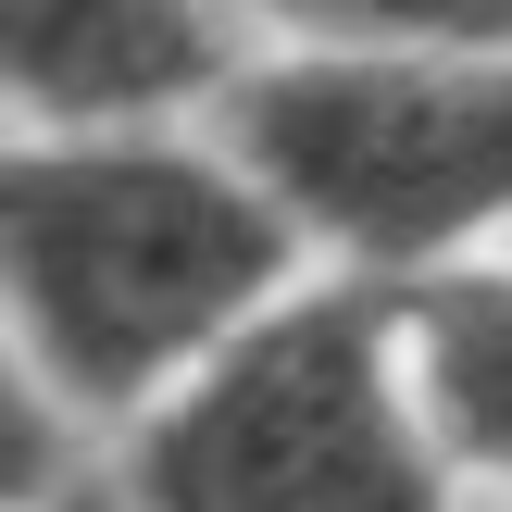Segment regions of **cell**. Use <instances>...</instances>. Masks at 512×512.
Here are the masks:
<instances>
[{
    "instance_id": "cell-1",
    "label": "cell",
    "mask_w": 512,
    "mask_h": 512,
    "mask_svg": "<svg viewBox=\"0 0 512 512\" xmlns=\"http://www.w3.org/2000/svg\"><path fill=\"white\" fill-rule=\"evenodd\" d=\"M288 213L225 150L163 138H75L0 150V300L38 338L63 400H150L163 375H200L263 313H288Z\"/></svg>"
},
{
    "instance_id": "cell-2",
    "label": "cell",
    "mask_w": 512,
    "mask_h": 512,
    "mask_svg": "<svg viewBox=\"0 0 512 512\" xmlns=\"http://www.w3.org/2000/svg\"><path fill=\"white\" fill-rule=\"evenodd\" d=\"M225 163L388 288L488 263L512 225V63L500 50H288L225 88Z\"/></svg>"
},
{
    "instance_id": "cell-3",
    "label": "cell",
    "mask_w": 512,
    "mask_h": 512,
    "mask_svg": "<svg viewBox=\"0 0 512 512\" xmlns=\"http://www.w3.org/2000/svg\"><path fill=\"white\" fill-rule=\"evenodd\" d=\"M125 512H463L375 288L263 313L125 450Z\"/></svg>"
},
{
    "instance_id": "cell-4",
    "label": "cell",
    "mask_w": 512,
    "mask_h": 512,
    "mask_svg": "<svg viewBox=\"0 0 512 512\" xmlns=\"http://www.w3.org/2000/svg\"><path fill=\"white\" fill-rule=\"evenodd\" d=\"M388 325H400V388L425 413L450 500L512 512V263L488 250L463 275H425L388 300Z\"/></svg>"
},
{
    "instance_id": "cell-5",
    "label": "cell",
    "mask_w": 512,
    "mask_h": 512,
    "mask_svg": "<svg viewBox=\"0 0 512 512\" xmlns=\"http://www.w3.org/2000/svg\"><path fill=\"white\" fill-rule=\"evenodd\" d=\"M213 0H0V88L50 113H163L213 88Z\"/></svg>"
},
{
    "instance_id": "cell-6",
    "label": "cell",
    "mask_w": 512,
    "mask_h": 512,
    "mask_svg": "<svg viewBox=\"0 0 512 512\" xmlns=\"http://www.w3.org/2000/svg\"><path fill=\"white\" fill-rule=\"evenodd\" d=\"M288 13L300 50H500L512 63V0H250Z\"/></svg>"
},
{
    "instance_id": "cell-7",
    "label": "cell",
    "mask_w": 512,
    "mask_h": 512,
    "mask_svg": "<svg viewBox=\"0 0 512 512\" xmlns=\"http://www.w3.org/2000/svg\"><path fill=\"white\" fill-rule=\"evenodd\" d=\"M50 463H63V450H50V425H38V388L0 363V500H38Z\"/></svg>"
}]
</instances>
